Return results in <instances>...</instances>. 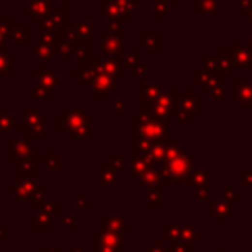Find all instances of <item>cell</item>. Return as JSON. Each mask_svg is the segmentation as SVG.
I'll list each match as a JSON object with an SVG mask.
<instances>
[{
  "label": "cell",
  "instance_id": "1",
  "mask_svg": "<svg viewBox=\"0 0 252 252\" xmlns=\"http://www.w3.org/2000/svg\"><path fill=\"white\" fill-rule=\"evenodd\" d=\"M12 69V55L9 52H0V73L2 75H9Z\"/></svg>",
  "mask_w": 252,
  "mask_h": 252
},
{
  "label": "cell",
  "instance_id": "2",
  "mask_svg": "<svg viewBox=\"0 0 252 252\" xmlns=\"http://www.w3.org/2000/svg\"><path fill=\"white\" fill-rule=\"evenodd\" d=\"M5 35V28H4V23H0V42H2V38H4Z\"/></svg>",
  "mask_w": 252,
  "mask_h": 252
}]
</instances>
